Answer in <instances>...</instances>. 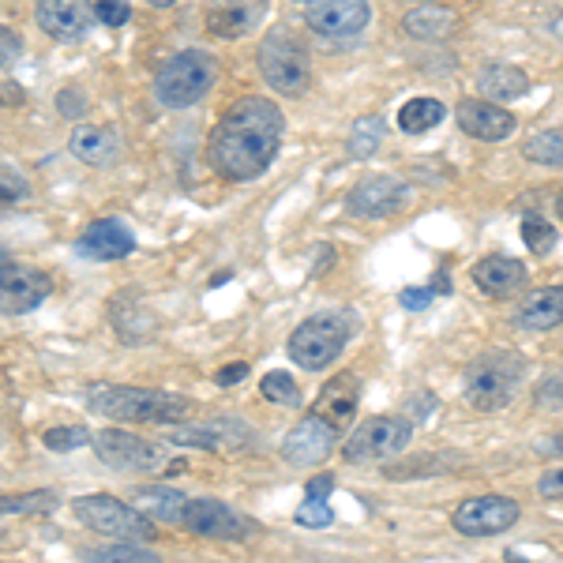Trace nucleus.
Returning a JSON list of instances; mask_svg holds the SVG:
<instances>
[{
	"instance_id": "1",
	"label": "nucleus",
	"mask_w": 563,
	"mask_h": 563,
	"mask_svg": "<svg viewBox=\"0 0 563 563\" xmlns=\"http://www.w3.org/2000/svg\"><path fill=\"white\" fill-rule=\"evenodd\" d=\"M286 117L263 95L238 98L211 132V166L225 180H256L271 169L282 147Z\"/></svg>"
},
{
	"instance_id": "2",
	"label": "nucleus",
	"mask_w": 563,
	"mask_h": 563,
	"mask_svg": "<svg viewBox=\"0 0 563 563\" xmlns=\"http://www.w3.org/2000/svg\"><path fill=\"white\" fill-rule=\"evenodd\" d=\"M87 406L102 417L124 424H177L188 421L196 410L192 398L174 395V390H154V387H129V384H90Z\"/></svg>"
},
{
	"instance_id": "3",
	"label": "nucleus",
	"mask_w": 563,
	"mask_h": 563,
	"mask_svg": "<svg viewBox=\"0 0 563 563\" xmlns=\"http://www.w3.org/2000/svg\"><path fill=\"white\" fill-rule=\"evenodd\" d=\"M526 376V361L515 350H488L466 368V402L481 413L504 410Z\"/></svg>"
},
{
	"instance_id": "4",
	"label": "nucleus",
	"mask_w": 563,
	"mask_h": 563,
	"mask_svg": "<svg viewBox=\"0 0 563 563\" xmlns=\"http://www.w3.org/2000/svg\"><path fill=\"white\" fill-rule=\"evenodd\" d=\"M90 448L106 466L121 470V474H185L188 470L180 459H169L166 443L143 440L124 429H102L90 440Z\"/></svg>"
},
{
	"instance_id": "5",
	"label": "nucleus",
	"mask_w": 563,
	"mask_h": 563,
	"mask_svg": "<svg viewBox=\"0 0 563 563\" xmlns=\"http://www.w3.org/2000/svg\"><path fill=\"white\" fill-rule=\"evenodd\" d=\"M357 316L353 312H320L308 316V320L289 334V357L308 372H323L327 365L342 357L346 350Z\"/></svg>"
},
{
	"instance_id": "6",
	"label": "nucleus",
	"mask_w": 563,
	"mask_h": 563,
	"mask_svg": "<svg viewBox=\"0 0 563 563\" xmlns=\"http://www.w3.org/2000/svg\"><path fill=\"white\" fill-rule=\"evenodd\" d=\"M256 60H260V71H263V79H267V87L278 90V95L297 98L312 84V65H308L305 42L297 38L294 31H286V26H275V31L263 38Z\"/></svg>"
},
{
	"instance_id": "7",
	"label": "nucleus",
	"mask_w": 563,
	"mask_h": 563,
	"mask_svg": "<svg viewBox=\"0 0 563 563\" xmlns=\"http://www.w3.org/2000/svg\"><path fill=\"white\" fill-rule=\"evenodd\" d=\"M76 519L95 530L98 538L106 541H154V526H151V515L140 511V507L124 504V499L109 496V493H95V496H84L71 504Z\"/></svg>"
},
{
	"instance_id": "8",
	"label": "nucleus",
	"mask_w": 563,
	"mask_h": 563,
	"mask_svg": "<svg viewBox=\"0 0 563 563\" xmlns=\"http://www.w3.org/2000/svg\"><path fill=\"white\" fill-rule=\"evenodd\" d=\"M214 84V60L203 49L174 53L154 76V95L166 109H188L211 90Z\"/></svg>"
},
{
	"instance_id": "9",
	"label": "nucleus",
	"mask_w": 563,
	"mask_h": 563,
	"mask_svg": "<svg viewBox=\"0 0 563 563\" xmlns=\"http://www.w3.org/2000/svg\"><path fill=\"white\" fill-rule=\"evenodd\" d=\"M413 443V421L406 417H372V421L357 424L346 443H342V459L357 462V466H384V462L398 459Z\"/></svg>"
},
{
	"instance_id": "10",
	"label": "nucleus",
	"mask_w": 563,
	"mask_h": 563,
	"mask_svg": "<svg viewBox=\"0 0 563 563\" xmlns=\"http://www.w3.org/2000/svg\"><path fill=\"white\" fill-rule=\"evenodd\" d=\"M519 515H522V507L515 504L511 496L488 493V496L462 499L455 507V515H451V522H455V530L462 538H496V533L511 530V526L519 522Z\"/></svg>"
},
{
	"instance_id": "11",
	"label": "nucleus",
	"mask_w": 563,
	"mask_h": 563,
	"mask_svg": "<svg viewBox=\"0 0 563 563\" xmlns=\"http://www.w3.org/2000/svg\"><path fill=\"white\" fill-rule=\"evenodd\" d=\"M180 530L196 533V538H207V541H244L252 530V522L214 496H188Z\"/></svg>"
},
{
	"instance_id": "12",
	"label": "nucleus",
	"mask_w": 563,
	"mask_h": 563,
	"mask_svg": "<svg viewBox=\"0 0 563 563\" xmlns=\"http://www.w3.org/2000/svg\"><path fill=\"white\" fill-rule=\"evenodd\" d=\"M339 429L331 421H323L320 413H308L305 421H297L294 429L282 440V459L294 462V466H320L334 455L339 448Z\"/></svg>"
},
{
	"instance_id": "13",
	"label": "nucleus",
	"mask_w": 563,
	"mask_h": 563,
	"mask_svg": "<svg viewBox=\"0 0 563 563\" xmlns=\"http://www.w3.org/2000/svg\"><path fill=\"white\" fill-rule=\"evenodd\" d=\"M49 294H53V278L45 271L23 267L15 260L8 267H0V316L34 312Z\"/></svg>"
},
{
	"instance_id": "14",
	"label": "nucleus",
	"mask_w": 563,
	"mask_h": 563,
	"mask_svg": "<svg viewBox=\"0 0 563 563\" xmlns=\"http://www.w3.org/2000/svg\"><path fill=\"white\" fill-rule=\"evenodd\" d=\"M162 440L169 448H203V451H238L244 448V440H252V429L241 421H207V424H166Z\"/></svg>"
},
{
	"instance_id": "15",
	"label": "nucleus",
	"mask_w": 563,
	"mask_h": 563,
	"mask_svg": "<svg viewBox=\"0 0 563 563\" xmlns=\"http://www.w3.org/2000/svg\"><path fill=\"white\" fill-rule=\"evenodd\" d=\"M368 20V0H312V8L305 12L308 31H316L320 38H353L365 31Z\"/></svg>"
},
{
	"instance_id": "16",
	"label": "nucleus",
	"mask_w": 563,
	"mask_h": 563,
	"mask_svg": "<svg viewBox=\"0 0 563 563\" xmlns=\"http://www.w3.org/2000/svg\"><path fill=\"white\" fill-rule=\"evenodd\" d=\"M455 117H459V129L481 143H504L515 132V124H519L511 109L488 102V98H462Z\"/></svg>"
},
{
	"instance_id": "17",
	"label": "nucleus",
	"mask_w": 563,
	"mask_h": 563,
	"mask_svg": "<svg viewBox=\"0 0 563 563\" xmlns=\"http://www.w3.org/2000/svg\"><path fill=\"white\" fill-rule=\"evenodd\" d=\"M34 20H38V26L49 38L76 42L95 23V4L90 0H38L34 4Z\"/></svg>"
},
{
	"instance_id": "18",
	"label": "nucleus",
	"mask_w": 563,
	"mask_h": 563,
	"mask_svg": "<svg viewBox=\"0 0 563 563\" xmlns=\"http://www.w3.org/2000/svg\"><path fill=\"white\" fill-rule=\"evenodd\" d=\"M267 8L271 0H211L207 4V31L222 42H238L256 31Z\"/></svg>"
},
{
	"instance_id": "19",
	"label": "nucleus",
	"mask_w": 563,
	"mask_h": 563,
	"mask_svg": "<svg viewBox=\"0 0 563 563\" xmlns=\"http://www.w3.org/2000/svg\"><path fill=\"white\" fill-rule=\"evenodd\" d=\"M76 252L95 263H117V260H129L135 252V238L129 225L117 222V218H95L84 230V238L76 241Z\"/></svg>"
},
{
	"instance_id": "20",
	"label": "nucleus",
	"mask_w": 563,
	"mask_h": 563,
	"mask_svg": "<svg viewBox=\"0 0 563 563\" xmlns=\"http://www.w3.org/2000/svg\"><path fill=\"white\" fill-rule=\"evenodd\" d=\"M413 188L398 177H372L350 192V214L357 218H390L406 207Z\"/></svg>"
},
{
	"instance_id": "21",
	"label": "nucleus",
	"mask_w": 563,
	"mask_h": 563,
	"mask_svg": "<svg viewBox=\"0 0 563 563\" xmlns=\"http://www.w3.org/2000/svg\"><path fill=\"white\" fill-rule=\"evenodd\" d=\"M357 402H361V379L353 376V372H339L334 379H327L312 413H320L323 421H331L339 432H346L353 424V413H357Z\"/></svg>"
},
{
	"instance_id": "22",
	"label": "nucleus",
	"mask_w": 563,
	"mask_h": 563,
	"mask_svg": "<svg viewBox=\"0 0 563 563\" xmlns=\"http://www.w3.org/2000/svg\"><path fill=\"white\" fill-rule=\"evenodd\" d=\"M68 151L76 154L79 162H87V166L102 169L121 158V135L113 129H102V124H84V129L71 132Z\"/></svg>"
},
{
	"instance_id": "23",
	"label": "nucleus",
	"mask_w": 563,
	"mask_h": 563,
	"mask_svg": "<svg viewBox=\"0 0 563 563\" xmlns=\"http://www.w3.org/2000/svg\"><path fill=\"white\" fill-rule=\"evenodd\" d=\"M519 327L522 331H552L563 323V286H541L522 297L519 305Z\"/></svg>"
},
{
	"instance_id": "24",
	"label": "nucleus",
	"mask_w": 563,
	"mask_h": 563,
	"mask_svg": "<svg viewBox=\"0 0 563 563\" xmlns=\"http://www.w3.org/2000/svg\"><path fill=\"white\" fill-rule=\"evenodd\" d=\"M402 31L410 34V38H421V42H443L459 31V15L451 12V8L424 0V4H413L410 12H406Z\"/></svg>"
},
{
	"instance_id": "25",
	"label": "nucleus",
	"mask_w": 563,
	"mask_h": 563,
	"mask_svg": "<svg viewBox=\"0 0 563 563\" xmlns=\"http://www.w3.org/2000/svg\"><path fill=\"white\" fill-rule=\"evenodd\" d=\"M474 282L488 297H507L526 282V267L515 256H485L481 263H474Z\"/></svg>"
},
{
	"instance_id": "26",
	"label": "nucleus",
	"mask_w": 563,
	"mask_h": 563,
	"mask_svg": "<svg viewBox=\"0 0 563 563\" xmlns=\"http://www.w3.org/2000/svg\"><path fill=\"white\" fill-rule=\"evenodd\" d=\"M477 90H481V98H488V102L507 106L530 90V76L515 65H488V68H481Z\"/></svg>"
},
{
	"instance_id": "27",
	"label": "nucleus",
	"mask_w": 563,
	"mask_h": 563,
	"mask_svg": "<svg viewBox=\"0 0 563 563\" xmlns=\"http://www.w3.org/2000/svg\"><path fill=\"white\" fill-rule=\"evenodd\" d=\"M135 507L147 511L154 522H166V526H180L185 522V507H188V496L177 493L169 485H143L135 488Z\"/></svg>"
},
{
	"instance_id": "28",
	"label": "nucleus",
	"mask_w": 563,
	"mask_h": 563,
	"mask_svg": "<svg viewBox=\"0 0 563 563\" xmlns=\"http://www.w3.org/2000/svg\"><path fill=\"white\" fill-rule=\"evenodd\" d=\"M443 117H448V109H443L440 98H410V102L398 109V129L406 135H424V132H432Z\"/></svg>"
},
{
	"instance_id": "29",
	"label": "nucleus",
	"mask_w": 563,
	"mask_h": 563,
	"mask_svg": "<svg viewBox=\"0 0 563 563\" xmlns=\"http://www.w3.org/2000/svg\"><path fill=\"white\" fill-rule=\"evenodd\" d=\"M384 140H387V121H384V117H376V113H368V117H357V121H353L346 151H350V158L365 162L379 147H384Z\"/></svg>"
},
{
	"instance_id": "30",
	"label": "nucleus",
	"mask_w": 563,
	"mask_h": 563,
	"mask_svg": "<svg viewBox=\"0 0 563 563\" xmlns=\"http://www.w3.org/2000/svg\"><path fill=\"white\" fill-rule=\"evenodd\" d=\"M60 496L57 493H45V488H38V493H0V515H49L57 511Z\"/></svg>"
},
{
	"instance_id": "31",
	"label": "nucleus",
	"mask_w": 563,
	"mask_h": 563,
	"mask_svg": "<svg viewBox=\"0 0 563 563\" xmlns=\"http://www.w3.org/2000/svg\"><path fill=\"white\" fill-rule=\"evenodd\" d=\"M522 154L530 162H538V166L560 169L563 166V129H544L538 135H530V140H526V147H522Z\"/></svg>"
},
{
	"instance_id": "32",
	"label": "nucleus",
	"mask_w": 563,
	"mask_h": 563,
	"mask_svg": "<svg viewBox=\"0 0 563 563\" xmlns=\"http://www.w3.org/2000/svg\"><path fill=\"white\" fill-rule=\"evenodd\" d=\"M260 395L275 406H286V410L301 406V387H297L294 376H286V372H267V376L260 379Z\"/></svg>"
},
{
	"instance_id": "33",
	"label": "nucleus",
	"mask_w": 563,
	"mask_h": 563,
	"mask_svg": "<svg viewBox=\"0 0 563 563\" xmlns=\"http://www.w3.org/2000/svg\"><path fill=\"white\" fill-rule=\"evenodd\" d=\"M522 241H526V249H530L533 256H549V252L556 249V230H552L544 218L526 214L522 218Z\"/></svg>"
},
{
	"instance_id": "34",
	"label": "nucleus",
	"mask_w": 563,
	"mask_h": 563,
	"mask_svg": "<svg viewBox=\"0 0 563 563\" xmlns=\"http://www.w3.org/2000/svg\"><path fill=\"white\" fill-rule=\"evenodd\" d=\"M95 440L87 429H79V424H57V429H49L42 435V443L49 451H79V448H87V443Z\"/></svg>"
},
{
	"instance_id": "35",
	"label": "nucleus",
	"mask_w": 563,
	"mask_h": 563,
	"mask_svg": "<svg viewBox=\"0 0 563 563\" xmlns=\"http://www.w3.org/2000/svg\"><path fill=\"white\" fill-rule=\"evenodd\" d=\"M84 560H95V563H106V560H147L154 563L158 556L147 549H140V541H121V544H102V549H87Z\"/></svg>"
},
{
	"instance_id": "36",
	"label": "nucleus",
	"mask_w": 563,
	"mask_h": 563,
	"mask_svg": "<svg viewBox=\"0 0 563 563\" xmlns=\"http://www.w3.org/2000/svg\"><path fill=\"white\" fill-rule=\"evenodd\" d=\"M294 522L297 526H312V530H323V526L334 522V511L327 507V499H308L305 496V504L294 511Z\"/></svg>"
},
{
	"instance_id": "37",
	"label": "nucleus",
	"mask_w": 563,
	"mask_h": 563,
	"mask_svg": "<svg viewBox=\"0 0 563 563\" xmlns=\"http://www.w3.org/2000/svg\"><path fill=\"white\" fill-rule=\"evenodd\" d=\"M451 459H440V455H424V459H410V462H395V466L387 470V477L395 481H406V477H421V474H435L429 466H448Z\"/></svg>"
},
{
	"instance_id": "38",
	"label": "nucleus",
	"mask_w": 563,
	"mask_h": 563,
	"mask_svg": "<svg viewBox=\"0 0 563 563\" xmlns=\"http://www.w3.org/2000/svg\"><path fill=\"white\" fill-rule=\"evenodd\" d=\"M95 20L106 26H124L132 20V4L129 0H95Z\"/></svg>"
},
{
	"instance_id": "39",
	"label": "nucleus",
	"mask_w": 563,
	"mask_h": 563,
	"mask_svg": "<svg viewBox=\"0 0 563 563\" xmlns=\"http://www.w3.org/2000/svg\"><path fill=\"white\" fill-rule=\"evenodd\" d=\"M20 53H23V38L12 31V26L0 23V68L15 65V60H20Z\"/></svg>"
},
{
	"instance_id": "40",
	"label": "nucleus",
	"mask_w": 563,
	"mask_h": 563,
	"mask_svg": "<svg viewBox=\"0 0 563 563\" xmlns=\"http://www.w3.org/2000/svg\"><path fill=\"white\" fill-rule=\"evenodd\" d=\"M57 109H60L65 117H71V121H76V117H84V113H87V95H84L79 87H65V90L57 95Z\"/></svg>"
},
{
	"instance_id": "41",
	"label": "nucleus",
	"mask_w": 563,
	"mask_h": 563,
	"mask_svg": "<svg viewBox=\"0 0 563 563\" xmlns=\"http://www.w3.org/2000/svg\"><path fill=\"white\" fill-rule=\"evenodd\" d=\"M432 297H435V289H429V286H410V289H402V294H398V305L410 308V312H421V308L432 305Z\"/></svg>"
},
{
	"instance_id": "42",
	"label": "nucleus",
	"mask_w": 563,
	"mask_h": 563,
	"mask_svg": "<svg viewBox=\"0 0 563 563\" xmlns=\"http://www.w3.org/2000/svg\"><path fill=\"white\" fill-rule=\"evenodd\" d=\"M244 376H249V365H244V361H238V365L218 368V372H214V384H218V387H238Z\"/></svg>"
},
{
	"instance_id": "43",
	"label": "nucleus",
	"mask_w": 563,
	"mask_h": 563,
	"mask_svg": "<svg viewBox=\"0 0 563 563\" xmlns=\"http://www.w3.org/2000/svg\"><path fill=\"white\" fill-rule=\"evenodd\" d=\"M538 493H541L544 499H560V496H563V466H556V470H549V474H544V477H541Z\"/></svg>"
},
{
	"instance_id": "44",
	"label": "nucleus",
	"mask_w": 563,
	"mask_h": 563,
	"mask_svg": "<svg viewBox=\"0 0 563 563\" xmlns=\"http://www.w3.org/2000/svg\"><path fill=\"white\" fill-rule=\"evenodd\" d=\"M331 488H334V477H331V474H316V477L305 485V496H308V499H327V496H331Z\"/></svg>"
},
{
	"instance_id": "45",
	"label": "nucleus",
	"mask_w": 563,
	"mask_h": 563,
	"mask_svg": "<svg viewBox=\"0 0 563 563\" xmlns=\"http://www.w3.org/2000/svg\"><path fill=\"white\" fill-rule=\"evenodd\" d=\"M23 102H26L23 87H15V84H8V79H0V106L15 109V106H23Z\"/></svg>"
},
{
	"instance_id": "46",
	"label": "nucleus",
	"mask_w": 563,
	"mask_h": 563,
	"mask_svg": "<svg viewBox=\"0 0 563 563\" xmlns=\"http://www.w3.org/2000/svg\"><path fill=\"white\" fill-rule=\"evenodd\" d=\"M12 203H15V192H8V188L0 185V211H8Z\"/></svg>"
},
{
	"instance_id": "47",
	"label": "nucleus",
	"mask_w": 563,
	"mask_h": 563,
	"mask_svg": "<svg viewBox=\"0 0 563 563\" xmlns=\"http://www.w3.org/2000/svg\"><path fill=\"white\" fill-rule=\"evenodd\" d=\"M147 4H154V8H169V4H177V0H147Z\"/></svg>"
},
{
	"instance_id": "48",
	"label": "nucleus",
	"mask_w": 563,
	"mask_h": 563,
	"mask_svg": "<svg viewBox=\"0 0 563 563\" xmlns=\"http://www.w3.org/2000/svg\"><path fill=\"white\" fill-rule=\"evenodd\" d=\"M8 263H12V256H8V252L0 249V267H8Z\"/></svg>"
},
{
	"instance_id": "49",
	"label": "nucleus",
	"mask_w": 563,
	"mask_h": 563,
	"mask_svg": "<svg viewBox=\"0 0 563 563\" xmlns=\"http://www.w3.org/2000/svg\"><path fill=\"white\" fill-rule=\"evenodd\" d=\"M556 214L563 218V192H560V199H556Z\"/></svg>"
},
{
	"instance_id": "50",
	"label": "nucleus",
	"mask_w": 563,
	"mask_h": 563,
	"mask_svg": "<svg viewBox=\"0 0 563 563\" xmlns=\"http://www.w3.org/2000/svg\"><path fill=\"white\" fill-rule=\"evenodd\" d=\"M297 4H312V0H297Z\"/></svg>"
},
{
	"instance_id": "51",
	"label": "nucleus",
	"mask_w": 563,
	"mask_h": 563,
	"mask_svg": "<svg viewBox=\"0 0 563 563\" xmlns=\"http://www.w3.org/2000/svg\"><path fill=\"white\" fill-rule=\"evenodd\" d=\"M410 4H424V0H410Z\"/></svg>"
}]
</instances>
